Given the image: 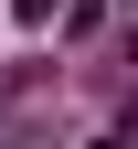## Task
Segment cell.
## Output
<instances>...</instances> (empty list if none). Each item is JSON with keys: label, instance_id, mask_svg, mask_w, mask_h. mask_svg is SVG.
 <instances>
[{"label": "cell", "instance_id": "cell-1", "mask_svg": "<svg viewBox=\"0 0 138 149\" xmlns=\"http://www.w3.org/2000/svg\"><path fill=\"white\" fill-rule=\"evenodd\" d=\"M53 11H64V0H11V22H21V32H43Z\"/></svg>", "mask_w": 138, "mask_h": 149}]
</instances>
